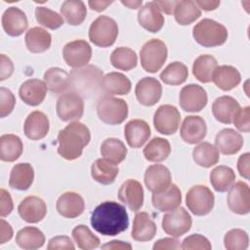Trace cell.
<instances>
[{
  "instance_id": "obj_1",
  "label": "cell",
  "mask_w": 250,
  "mask_h": 250,
  "mask_svg": "<svg viewBox=\"0 0 250 250\" xmlns=\"http://www.w3.org/2000/svg\"><path fill=\"white\" fill-rule=\"evenodd\" d=\"M90 222L97 232L105 236H115L128 229L129 216L122 204L104 201L94 209Z\"/></svg>"
},
{
  "instance_id": "obj_2",
  "label": "cell",
  "mask_w": 250,
  "mask_h": 250,
  "mask_svg": "<svg viewBox=\"0 0 250 250\" xmlns=\"http://www.w3.org/2000/svg\"><path fill=\"white\" fill-rule=\"evenodd\" d=\"M90 141L91 133L85 124L79 121L70 122L59 132L58 153L66 160L77 159Z\"/></svg>"
},
{
  "instance_id": "obj_3",
  "label": "cell",
  "mask_w": 250,
  "mask_h": 250,
  "mask_svg": "<svg viewBox=\"0 0 250 250\" xmlns=\"http://www.w3.org/2000/svg\"><path fill=\"white\" fill-rule=\"evenodd\" d=\"M69 92L79 95L81 98L93 99L103 91V70L96 65L73 68L69 73Z\"/></svg>"
},
{
  "instance_id": "obj_4",
  "label": "cell",
  "mask_w": 250,
  "mask_h": 250,
  "mask_svg": "<svg viewBox=\"0 0 250 250\" xmlns=\"http://www.w3.org/2000/svg\"><path fill=\"white\" fill-rule=\"evenodd\" d=\"M192 36L199 45L210 48L223 45L229 33L222 23L211 19H203L193 26Z\"/></svg>"
},
{
  "instance_id": "obj_5",
  "label": "cell",
  "mask_w": 250,
  "mask_h": 250,
  "mask_svg": "<svg viewBox=\"0 0 250 250\" xmlns=\"http://www.w3.org/2000/svg\"><path fill=\"white\" fill-rule=\"evenodd\" d=\"M97 114L104 123L118 125L128 116V104L122 99L104 95L98 101Z\"/></svg>"
},
{
  "instance_id": "obj_6",
  "label": "cell",
  "mask_w": 250,
  "mask_h": 250,
  "mask_svg": "<svg viewBox=\"0 0 250 250\" xmlns=\"http://www.w3.org/2000/svg\"><path fill=\"white\" fill-rule=\"evenodd\" d=\"M118 35L116 21L107 16L98 17L90 25L89 39L101 48H107L114 44Z\"/></svg>"
},
{
  "instance_id": "obj_7",
  "label": "cell",
  "mask_w": 250,
  "mask_h": 250,
  "mask_svg": "<svg viewBox=\"0 0 250 250\" xmlns=\"http://www.w3.org/2000/svg\"><path fill=\"white\" fill-rule=\"evenodd\" d=\"M166 44L160 39H150L144 44L140 51L142 67L149 73H155L163 66L167 60Z\"/></svg>"
},
{
  "instance_id": "obj_8",
  "label": "cell",
  "mask_w": 250,
  "mask_h": 250,
  "mask_svg": "<svg viewBox=\"0 0 250 250\" xmlns=\"http://www.w3.org/2000/svg\"><path fill=\"white\" fill-rule=\"evenodd\" d=\"M215 197L211 189L203 185H196L187 192L186 204L195 216H205L214 207Z\"/></svg>"
},
{
  "instance_id": "obj_9",
  "label": "cell",
  "mask_w": 250,
  "mask_h": 250,
  "mask_svg": "<svg viewBox=\"0 0 250 250\" xmlns=\"http://www.w3.org/2000/svg\"><path fill=\"white\" fill-rule=\"evenodd\" d=\"M56 110L59 118L63 122L78 121L84 112L83 99L73 92L64 93L59 97Z\"/></svg>"
},
{
  "instance_id": "obj_10",
  "label": "cell",
  "mask_w": 250,
  "mask_h": 250,
  "mask_svg": "<svg viewBox=\"0 0 250 250\" xmlns=\"http://www.w3.org/2000/svg\"><path fill=\"white\" fill-rule=\"evenodd\" d=\"M191 224L192 220L188 212L179 206L163 216L161 226L167 234L177 238L187 233L190 229Z\"/></svg>"
},
{
  "instance_id": "obj_11",
  "label": "cell",
  "mask_w": 250,
  "mask_h": 250,
  "mask_svg": "<svg viewBox=\"0 0 250 250\" xmlns=\"http://www.w3.org/2000/svg\"><path fill=\"white\" fill-rule=\"evenodd\" d=\"M181 113L178 108L171 104L160 105L153 116V125L155 130L162 135L175 134L180 126Z\"/></svg>"
},
{
  "instance_id": "obj_12",
  "label": "cell",
  "mask_w": 250,
  "mask_h": 250,
  "mask_svg": "<svg viewBox=\"0 0 250 250\" xmlns=\"http://www.w3.org/2000/svg\"><path fill=\"white\" fill-rule=\"evenodd\" d=\"M62 57L68 66L83 67L88 64L92 58V48L85 40H73L64 45Z\"/></svg>"
},
{
  "instance_id": "obj_13",
  "label": "cell",
  "mask_w": 250,
  "mask_h": 250,
  "mask_svg": "<svg viewBox=\"0 0 250 250\" xmlns=\"http://www.w3.org/2000/svg\"><path fill=\"white\" fill-rule=\"evenodd\" d=\"M208 102L205 89L197 84L184 86L179 95L181 107L188 112H198L203 109Z\"/></svg>"
},
{
  "instance_id": "obj_14",
  "label": "cell",
  "mask_w": 250,
  "mask_h": 250,
  "mask_svg": "<svg viewBox=\"0 0 250 250\" xmlns=\"http://www.w3.org/2000/svg\"><path fill=\"white\" fill-rule=\"evenodd\" d=\"M18 212L24 222L28 224H35L45 218L47 214V205L42 198L30 195L20 202Z\"/></svg>"
},
{
  "instance_id": "obj_15",
  "label": "cell",
  "mask_w": 250,
  "mask_h": 250,
  "mask_svg": "<svg viewBox=\"0 0 250 250\" xmlns=\"http://www.w3.org/2000/svg\"><path fill=\"white\" fill-rule=\"evenodd\" d=\"M135 94L139 103L146 106L157 104L162 95L160 82L153 77H144L136 85Z\"/></svg>"
},
{
  "instance_id": "obj_16",
  "label": "cell",
  "mask_w": 250,
  "mask_h": 250,
  "mask_svg": "<svg viewBox=\"0 0 250 250\" xmlns=\"http://www.w3.org/2000/svg\"><path fill=\"white\" fill-rule=\"evenodd\" d=\"M228 194L229 210L238 215L248 214L250 211V189L244 182H237L231 186Z\"/></svg>"
},
{
  "instance_id": "obj_17",
  "label": "cell",
  "mask_w": 250,
  "mask_h": 250,
  "mask_svg": "<svg viewBox=\"0 0 250 250\" xmlns=\"http://www.w3.org/2000/svg\"><path fill=\"white\" fill-rule=\"evenodd\" d=\"M170 170L162 164H153L146 168L145 173V185L152 193H158L166 189L172 183Z\"/></svg>"
},
{
  "instance_id": "obj_18",
  "label": "cell",
  "mask_w": 250,
  "mask_h": 250,
  "mask_svg": "<svg viewBox=\"0 0 250 250\" xmlns=\"http://www.w3.org/2000/svg\"><path fill=\"white\" fill-rule=\"evenodd\" d=\"M118 198L131 211H139L144 204V188L141 183L134 179L126 180L118 190Z\"/></svg>"
},
{
  "instance_id": "obj_19",
  "label": "cell",
  "mask_w": 250,
  "mask_h": 250,
  "mask_svg": "<svg viewBox=\"0 0 250 250\" xmlns=\"http://www.w3.org/2000/svg\"><path fill=\"white\" fill-rule=\"evenodd\" d=\"M207 126L205 120L197 115L187 116L181 125L182 140L189 145L200 143L206 136Z\"/></svg>"
},
{
  "instance_id": "obj_20",
  "label": "cell",
  "mask_w": 250,
  "mask_h": 250,
  "mask_svg": "<svg viewBox=\"0 0 250 250\" xmlns=\"http://www.w3.org/2000/svg\"><path fill=\"white\" fill-rule=\"evenodd\" d=\"M139 24L146 30L155 33L164 25V16L155 1L147 2L142 6L138 13Z\"/></svg>"
},
{
  "instance_id": "obj_21",
  "label": "cell",
  "mask_w": 250,
  "mask_h": 250,
  "mask_svg": "<svg viewBox=\"0 0 250 250\" xmlns=\"http://www.w3.org/2000/svg\"><path fill=\"white\" fill-rule=\"evenodd\" d=\"M56 207L61 216L73 219L84 212L85 202L79 193L75 191H66L58 198Z\"/></svg>"
},
{
  "instance_id": "obj_22",
  "label": "cell",
  "mask_w": 250,
  "mask_h": 250,
  "mask_svg": "<svg viewBox=\"0 0 250 250\" xmlns=\"http://www.w3.org/2000/svg\"><path fill=\"white\" fill-rule=\"evenodd\" d=\"M2 26L10 36L21 35L28 26V21L23 11L17 7L8 8L2 15Z\"/></svg>"
},
{
  "instance_id": "obj_23",
  "label": "cell",
  "mask_w": 250,
  "mask_h": 250,
  "mask_svg": "<svg viewBox=\"0 0 250 250\" xmlns=\"http://www.w3.org/2000/svg\"><path fill=\"white\" fill-rule=\"evenodd\" d=\"M50 129V122L47 115L39 110L30 112L23 124V132L26 138L37 141L45 138Z\"/></svg>"
},
{
  "instance_id": "obj_24",
  "label": "cell",
  "mask_w": 250,
  "mask_h": 250,
  "mask_svg": "<svg viewBox=\"0 0 250 250\" xmlns=\"http://www.w3.org/2000/svg\"><path fill=\"white\" fill-rule=\"evenodd\" d=\"M47 85L40 79H28L24 81L19 90L21 100L31 106L39 105L47 95Z\"/></svg>"
},
{
  "instance_id": "obj_25",
  "label": "cell",
  "mask_w": 250,
  "mask_h": 250,
  "mask_svg": "<svg viewBox=\"0 0 250 250\" xmlns=\"http://www.w3.org/2000/svg\"><path fill=\"white\" fill-rule=\"evenodd\" d=\"M150 133L149 125L143 119H132L124 128L125 140L133 148L143 146L150 137Z\"/></svg>"
},
{
  "instance_id": "obj_26",
  "label": "cell",
  "mask_w": 250,
  "mask_h": 250,
  "mask_svg": "<svg viewBox=\"0 0 250 250\" xmlns=\"http://www.w3.org/2000/svg\"><path fill=\"white\" fill-rule=\"evenodd\" d=\"M151 201L153 207L159 212H169L181 205L182 192L177 185L171 184L163 191L152 193Z\"/></svg>"
},
{
  "instance_id": "obj_27",
  "label": "cell",
  "mask_w": 250,
  "mask_h": 250,
  "mask_svg": "<svg viewBox=\"0 0 250 250\" xmlns=\"http://www.w3.org/2000/svg\"><path fill=\"white\" fill-rule=\"evenodd\" d=\"M156 225L146 212H139L135 215L132 228V237L136 241H149L156 234Z\"/></svg>"
},
{
  "instance_id": "obj_28",
  "label": "cell",
  "mask_w": 250,
  "mask_h": 250,
  "mask_svg": "<svg viewBox=\"0 0 250 250\" xmlns=\"http://www.w3.org/2000/svg\"><path fill=\"white\" fill-rule=\"evenodd\" d=\"M217 148L225 155L237 153L243 146L242 136L231 128L221 130L215 138Z\"/></svg>"
},
{
  "instance_id": "obj_29",
  "label": "cell",
  "mask_w": 250,
  "mask_h": 250,
  "mask_svg": "<svg viewBox=\"0 0 250 250\" xmlns=\"http://www.w3.org/2000/svg\"><path fill=\"white\" fill-rule=\"evenodd\" d=\"M240 108L239 103L230 96L217 98L212 104V113L221 123L230 124L236 111Z\"/></svg>"
},
{
  "instance_id": "obj_30",
  "label": "cell",
  "mask_w": 250,
  "mask_h": 250,
  "mask_svg": "<svg viewBox=\"0 0 250 250\" xmlns=\"http://www.w3.org/2000/svg\"><path fill=\"white\" fill-rule=\"evenodd\" d=\"M34 180V170L29 163L16 164L10 173L9 186L18 190H26Z\"/></svg>"
},
{
  "instance_id": "obj_31",
  "label": "cell",
  "mask_w": 250,
  "mask_h": 250,
  "mask_svg": "<svg viewBox=\"0 0 250 250\" xmlns=\"http://www.w3.org/2000/svg\"><path fill=\"white\" fill-rule=\"evenodd\" d=\"M24 41L29 52L38 54L43 53L50 48L52 36L46 29L39 26H34L26 31Z\"/></svg>"
},
{
  "instance_id": "obj_32",
  "label": "cell",
  "mask_w": 250,
  "mask_h": 250,
  "mask_svg": "<svg viewBox=\"0 0 250 250\" xmlns=\"http://www.w3.org/2000/svg\"><path fill=\"white\" fill-rule=\"evenodd\" d=\"M212 81L215 85L223 91H230L241 81L239 71L231 65H220L217 66L213 73Z\"/></svg>"
},
{
  "instance_id": "obj_33",
  "label": "cell",
  "mask_w": 250,
  "mask_h": 250,
  "mask_svg": "<svg viewBox=\"0 0 250 250\" xmlns=\"http://www.w3.org/2000/svg\"><path fill=\"white\" fill-rule=\"evenodd\" d=\"M103 91L108 95H127L130 93L132 84L130 79L120 72L106 73L103 78Z\"/></svg>"
},
{
  "instance_id": "obj_34",
  "label": "cell",
  "mask_w": 250,
  "mask_h": 250,
  "mask_svg": "<svg viewBox=\"0 0 250 250\" xmlns=\"http://www.w3.org/2000/svg\"><path fill=\"white\" fill-rule=\"evenodd\" d=\"M44 82L54 94H64L69 90V74L61 67H50L44 73Z\"/></svg>"
},
{
  "instance_id": "obj_35",
  "label": "cell",
  "mask_w": 250,
  "mask_h": 250,
  "mask_svg": "<svg viewBox=\"0 0 250 250\" xmlns=\"http://www.w3.org/2000/svg\"><path fill=\"white\" fill-rule=\"evenodd\" d=\"M23 145L19 136L4 134L0 137V159L5 162L16 161L22 153Z\"/></svg>"
},
{
  "instance_id": "obj_36",
  "label": "cell",
  "mask_w": 250,
  "mask_h": 250,
  "mask_svg": "<svg viewBox=\"0 0 250 250\" xmlns=\"http://www.w3.org/2000/svg\"><path fill=\"white\" fill-rule=\"evenodd\" d=\"M118 173L119 169L117 165L110 163L104 158L97 159L91 166L92 178L102 185L112 184L115 181Z\"/></svg>"
},
{
  "instance_id": "obj_37",
  "label": "cell",
  "mask_w": 250,
  "mask_h": 250,
  "mask_svg": "<svg viewBox=\"0 0 250 250\" xmlns=\"http://www.w3.org/2000/svg\"><path fill=\"white\" fill-rule=\"evenodd\" d=\"M16 242L22 249L34 250L44 245L45 235L38 228L25 227L18 231Z\"/></svg>"
},
{
  "instance_id": "obj_38",
  "label": "cell",
  "mask_w": 250,
  "mask_h": 250,
  "mask_svg": "<svg viewBox=\"0 0 250 250\" xmlns=\"http://www.w3.org/2000/svg\"><path fill=\"white\" fill-rule=\"evenodd\" d=\"M61 15L70 25L81 24L87 16V8L81 0H66L61 6Z\"/></svg>"
},
{
  "instance_id": "obj_39",
  "label": "cell",
  "mask_w": 250,
  "mask_h": 250,
  "mask_svg": "<svg viewBox=\"0 0 250 250\" xmlns=\"http://www.w3.org/2000/svg\"><path fill=\"white\" fill-rule=\"evenodd\" d=\"M217 66V60L213 56L200 55L193 62L192 74L198 81L202 83H209L212 81L213 73Z\"/></svg>"
},
{
  "instance_id": "obj_40",
  "label": "cell",
  "mask_w": 250,
  "mask_h": 250,
  "mask_svg": "<svg viewBox=\"0 0 250 250\" xmlns=\"http://www.w3.org/2000/svg\"><path fill=\"white\" fill-rule=\"evenodd\" d=\"M101 154L110 163L118 165L126 158L127 148L119 139L107 138L101 145Z\"/></svg>"
},
{
  "instance_id": "obj_41",
  "label": "cell",
  "mask_w": 250,
  "mask_h": 250,
  "mask_svg": "<svg viewBox=\"0 0 250 250\" xmlns=\"http://www.w3.org/2000/svg\"><path fill=\"white\" fill-rule=\"evenodd\" d=\"M192 158L197 165L204 168H209L219 162V149L216 146L207 142H203L193 148Z\"/></svg>"
},
{
  "instance_id": "obj_42",
  "label": "cell",
  "mask_w": 250,
  "mask_h": 250,
  "mask_svg": "<svg viewBox=\"0 0 250 250\" xmlns=\"http://www.w3.org/2000/svg\"><path fill=\"white\" fill-rule=\"evenodd\" d=\"M143 153L145 158L149 162H161L170 155L171 146L168 140L156 137L148 142Z\"/></svg>"
},
{
  "instance_id": "obj_43",
  "label": "cell",
  "mask_w": 250,
  "mask_h": 250,
  "mask_svg": "<svg viewBox=\"0 0 250 250\" xmlns=\"http://www.w3.org/2000/svg\"><path fill=\"white\" fill-rule=\"evenodd\" d=\"M235 181L234 171L225 165L215 167L210 173V183L218 192L228 191Z\"/></svg>"
},
{
  "instance_id": "obj_44",
  "label": "cell",
  "mask_w": 250,
  "mask_h": 250,
  "mask_svg": "<svg viewBox=\"0 0 250 250\" xmlns=\"http://www.w3.org/2000/svg\"><path fill=\"white\" fill-rule=\"evenodd\" d=\"M201 16V11L194 1H178L174 10L176 21L181 25H188L195 21Z\"/></svg>"
},
{
  "instance_id": "obj_45",
  "label": "cell",
  "mask_w": 250,
  "mask_h": 250,
  "mask_svg": "<svg viewBox=\"0 0 250 250\" xmlns=\"http://www.w3.org/2000/svg\"><path fill=\"white\" fill-rule=\"evenodd\" d=\"M110 62L112 66L119 70L129 71L136 67L138 57L135 51L127 47H119L112 51L110 55Z\"/></svg>"
},
{
  "instance_id": "obj_46",
  "label": "cell",
  "mask_w": 250,
  "mask_h": 250,
  "mask_svg": "<svg viewBox=\"0 0 250 250\" xmlns=\"http://www.w3.org/2000/svg\"><path fill=\"white\" fill-rule=\"evenodd\" d=\"M188 76V66L181 62H174L169 63L160 73V79L167 85L183 84Z\"/></svg>"
},
{
  "instance_id": "obj_47",
  "label": "cell",
  "mask_w": 250,
  "mask_h": 250,
  "mask_svg": "<svg viewBox=\"0 0 250 250\" xmlns=\"http://www.w3.org/2000/svg\"><path fill=\"white\" fill-rule=\"evenodd\" d=\"M72 237L78 246L83 250H91L100 246V238L96 236L85 225H78L72 229Z\"/></svg>"
},
{
  "instance_id": "obj_48",
  "label": "cell",
  "mask_w": 250,
  "mask_h": 250,
  "mask_svg": "<svg viewBox=\"0 0 250 250\" xmlns=\"http://www.w3.org/2000/svg\"><path fill=\"white\" fill-rule=\"evenodd\" d=\"M35 18L39 24L49 29H57L63 24V18L59 13L46 7H37L35 9Z\"/></svg>"
},
{
  "instance_id": "obj_49",
  "label": "cell",
  "mask_w": 250,
  "mask_h": 250,
  "mask_svg": "<svg viewBox=\"0 0 250 250\" xmlns=\"http://www.w3.org/2000/svg\"><path fill=\"white\" fill-rule=\"evenodd\" d=\"M224 245L228 250H245L249 245L248 234L241 229H232L225 234Z\"/></svg>"
},
{
  "instance_id": "obj_50",
  "label": "cell",
  "mask_w": 250,
  "mask_h": 250,
  "mask_svg": "<svg viewBox=\"0 0 250 250\" xmlns=\"http://www.w3.org/2000/svg\"><path fill=\"white\" fill-rule=\"evenodd\" d=\"M182 249L185 250H191V249H203V250H210L212 248L210 241L203 235L199 233L191 234L186 237L181 245Z\"/></svg>"
},
{
  "instance_id": "obj_51",
  "label": "cell",
  "mask_w": 250,
  "mask_h": 250,
  "mask_svg": "<svg viewBox=\"0 0 250 250\" xmlns=\"http://www.w3.org/2000/svg\"><path fill=\"white\" fill-rule=\"evenodd\" d=\"M16 104V98L14 94L7 88H0V116L2 118L9 115Z\"/></svg>"
},
{
  "instance_id": "obj_52",
  "label": "cell",
  "mask_w": 250,
  "mask_h": 250,
  "mask_svg": "<svg viewBox=\"0 0 250 250\" xmlns=\"http://www.w3.org/2000/svg\"><path fill=\"white\" fill-rule=\"evenodd\" d=\"M232 122L240 132L248 133L250 130V107H240L234 114Z\"/></svg>"
},
{
  "instance_id": "obj_53",
  "label": "cell",
  "mask_w": 250,
  "mask_h": 250,
  "mask_svg": "<svg viewBox=\"0 0 250 250\" xmlns=\"http://www.w3.org/2000/svg\"><path fill=\"white\" fill-rule=\"evenodd\" d=\"M48 250H57V249H66V250H74L75 246L70 239V237L65 235H58L54 236L49 240Z\"/></svg>"
},
{
  "instance_id": "obj_54",
  "label": "cell",
  "mask_w": 250,
  "mask_h": 250,
  "mask_svg": "<svg viewBox=\"0 0 250 250\" xmlns=\"http://www.w3.org/2000/svg\"><path fill=\"white\" fill-rule=\"evenodd\" d=\"M14 209V204L10 193L4 189H0V216L6 217L11 214Z\"/></svg>"
},
{
  "instance_id": "obj_55",
  "label": "cell",
  "mask_w": 250,
  "mask_h": 250,
  "mask_svg": "<svg viewBox=\"0 0 250 250\" xmlns=\"http://www.w3.org/2000/svg\"><path fill=\"white\" fill-rule=\"evenodd\" d=\"M0 62V80L3 81L13 74L14 64L11 59L4 54H1Z\"/></svg>"
},
{
  "instance_id": "obj_56",
  "label": "cell",
  "mask_w": 250,
  "mask_h": 250,
  "mask_svg": "<svg viewBox=\"0 0 250 250\" xmlns=\"http://www.w3.org/2000/svg\"><path fill=\"white\" fill-rule=\"evenodd\" d=\"M153 250H165V249H181V243L178 239L173 238V237H165V238H161L159 240H157L153 246H152Z\"/></svg>"
},
{
  "instance_id": "obj_57",
  "label": "cell",
  "mask_w": 250,
  "mask_h": 250,
  "mask_svg": "<svg viewBox=\"0 0 250 250\" xmlns=\"http://www.w3.org/2000/svg\"><path fill=\"white\" fill-rule=\"evenodd\" d=\"M249 152H245L239 156L237 161V170L239 175L244 179L249 178Z\"/></svg>"
},
{
  "instance_id": "obj_58",
  "label": "cell",
  "mask_w": 250,
  "mask_h": 250,
  "mask_svg": "<svg viewBox=\"0 0 250 250\" xmlns=\"http://www.w3.org/2000/svg\"><path fill=\"white\" fill-rule=\"evenodd\" d=\"M13 228L4 219L0 220V244H4L13 237Z\"/></svg>"
},
{
  "instance_id": "obj_59",
  "label": "cell",
  "mask_w": 250,
  "mask_h": 250,
  "mask_svg": "<svg viewBox=\"0 0 250 250\" xmlns=\"http://www.w3.org/2000/svg\"><path fill=\"white\" fill-rule=\"evenodd\" d=\"M102 249L112 250H131L132 245L129 242H123L121 240H111L102 246Z\"/></svg>"
},
{
  "instance_id": "obj_60",
  "label": "cell",
  "mask_w": 250,
  "mask_h": 250,
  "mask_svg": "<svg viewBox=\"0 0 250 250\" xmlns=\"http://www.w3.org/2000/svg\"><path fill=\"white\" fill-rule=\"evenodd\" d=\"M155 2L159 7L161 13L172 15L174 14V10L178 1H155Z\"/></svg>"
},
{
  "instance_id": "obj_61",
  "label": "cell",
  "mask_w": 250,
  "mask_h": 250,
  "mask_svg": "<svg viewBox=\"0 0 250 250\" xmlns=\"http://www.w3.org/2000/svg\"><path fill=\"white\" fill-rule=\"evenodd\" d=\"M199 9L204 11H213L220 6V1H210V0H196L194 1Z\"/></svg>"
},
{
  "instance_id": "obj_62",
  "label": "cell",
  "mask_w": 250,
  "mask_h": 250,
  "mask_svg": "<svg viewBox=\"0 0 250 250\" xmlns=\"http://www.w3.org/2000/svg\"><path fill=\"white\" fill-rule=\"evenodd\" d=\"M112 3H113V1H97V0L88 1V5L91 8V10L96 11V12L104 11Z\"/></svg>"
},
{
  "instance_id": "obj_63",
  "label": "cell",
  "mask_w": 250,
  "mask_h": 250,
  "mask_svg": "<svg viewBox=\"0 0 250 250\" xmlns=\"http://www.w3.org/2000/svg\"><path fill=\"white\" fill-rule=\"evenodd\" d=\"M121 3L125 6H127L129 9H138L142 7L143 1L139 0V1H121Z\"/></svg>"
}]
</instances>
